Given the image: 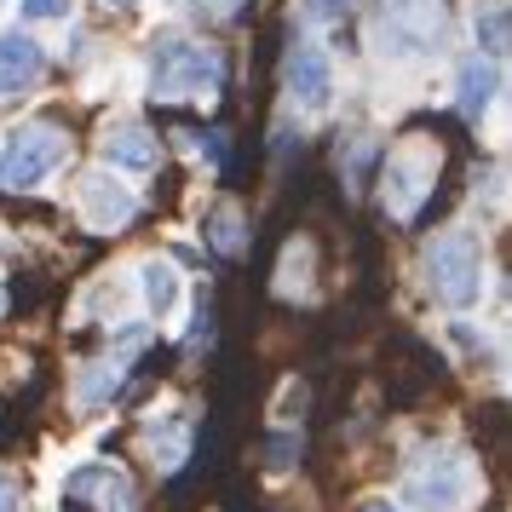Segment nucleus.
<instances>
[{
	"mask_svg": "<svg viewBox=\"0 0 512 512\" xmlns=\"http://www.w3.org/2000/svg\"><path fill=\"white\" fill-rule=\"evenodd\" d=\"M225 87V64L219 52L185 35H156L150 41V98L179 104V98H213Z\"/></svg>",
	"mask_w": 512,
	"mask_h": 512,
	"instance_id": "f257e3e1",
	"label": "nucleus"
},
{
	"mask_svg": "<svg viewBox=\"0 0 512 512\" xmlns=\"http://www.w3.org/2000/svg\"><path fill=\"white\" fill-rule=\"evenodd\" d=\"M449 41V0H374V47L386 58H432Z\"/></svg>",
	"mask_w": 512,
	"mask_h": 512,
	"instance_id": "f03ea898",
	"label": "nucleus"
},
{
	"mask_svg": "<svg viewBox=\"0 0 512 512\" xmlns=\"http://www.w3.org/2000/svg\"><path fill=\"white\" fill-rule=\"evenodd\" d=\"M420 265H426V288L438 294V305L466 311V305L484 294V248H478L472 231H438L426 242Z\"/></svg>",
	"mask_w": 512,
	"mask_h": 512,
	"instance_id": "7ed1b4c3",
	"label": "nucleus"
},
{
	"mask_svg": "<svg viewBox=\"0 0 512 512\" xmlns=\"http://www.w3.org/2000/svg\"><path fill=\"white\" fill-rule=\"evenodd\" d=\"M70 156V133L58 127L52 116H35L24 121L12 139L0 144V190H29L41 185L52 167Z\"/></svg>",
	"mask_w": 512,
	"mask_h": 512,
	"instance_id": "20e7f679",
	"label": "nucleus"
},
{
	"mask_svg": "<svg viewBox=\"0 0 512 512\" xmlns=\"http://www.w3.org/2000/svg\"><path fill=\"white\" fill-rule=\"evenodd\" d=\"M466 489V461L455 449H438V455H426V461L409 472V484H403V501L420 512H449L461 501Z\"/></svg>",
	"mask_w": 512,
	"mask_h": 512,
	"instance_id": "39448f33",
	"label": "nucleus"
},
{
	"mask_svg": "<svg viewBox=\"0 0 512 512\" xmlns=\"http://www.w3.org/2000/svg\"><path fill=\"white\" fill-rule=\"evenodd\" d=\"M282 87H288V98L300 110H328V98H334V64H328V52L317 41H294L288 58H282Z\"/></svg>",
	"mask_w": 512,
	"mask_h": 512,
	"instance_id": "423d86ee",
	"label": "nucleus"
},
{
	"mask_svg": "<svg viewBox=\"0 0 512 512\" xmlns=\"http://www.w3.org/2000/svg\"><path fill=\"white\" fill-rule=\"evenodd\" d=\"M432 179H438V162H432L420 144L392 150V167H386V208H392L397 219H415L420 202L432 196Z\"/></svg>",
	"mask_w": 512,
	"mask_h": 512,
	"instance_id": "0eeeda50",
	"label": "nucleus"
},
{
	"mask_svg": "<svg viewBox=\"0 0 512 512\" xmlns=\"http://www.w3.org/2000/svg\"><path fill=\"white\" fill-rule=\"evenodd\" d=\"M144 346H150V328H127V334H121L116 346H110V351H104V357L93 363V369H87L81 380H75V397H81L87 409L110 403V397H116V386L127 380V369L139 363V351H144Z\"/></svg>",
	"mask_w": 512,
	"mask_h": 512,
	"instance_id": "6e6552de",
	"label": "nucleus"
},
{
	"mask_svg": "<svg viewBox=\"0 0 512 512\" xmlns=\"http://www.w3.org/2000/svg\"><path fill=\"white\" fill-rule=\"evenodd\" d=\"M64 495L81 501V507H98V512H133V507H139L133 478H127L121 466H110V461H87L81 472H70Z\"/></svg>",
	"mask_w": 512,
	"mask_h": 512,
	"instance_id": "1a4fd4ad",
	"label": "nucleus"
},
{
	"mask_svg": "<svg viewBox=\"0 0 512 512\" xmlns=\"http://www.w3.org/2000/svg\"><path fill=\"white\" fill-rule=\"evenodd\" d=\"M75 202H81V219L93 225V231H121L139 202H133V190L116 185V179H104V173H87L81 185H75Z\"/></svg>",
	"mask_w": 512,
	"mask_h": 512,
	"instance_id": "9d476101",
	"label": "nucleus"
},
{
	"mask_svg": "<svg viewBox=\"0 0 512 512\" xmlns=\"http://www.w3.org/2000/svg\"><path fill=\"white\" fill-rule=\"evenodd\" d=\"M41 70H47V52L35 47L24 29L0 35V98H6V93H24V87H35V81H41Z\"/></svg>",
	"mask_w": 512,
	"mask_h": 512,
	"instance_id": "9b49d317",
	"label": "nucleus"
},
{
	"mask_svg": "<svg viewBox=\"0 0 512 512\" xmlns=\"http://www.w3.org/2000/svg\"><path fill=\"white\" fill-rule=\"evenodd\" d=\"M98 150H104L110 167H127V173L156 167V139H150V127H139V121H110L104 139H98Z\"/></svg>",
	"mask_w": 512,
	"mask_h": 512,
	"instance_id": "f8f14e48",
	"label": "nucleus"
},
{
	"mask_svg": "<svg viewBox=\"0 0 512 512\" xmlns=\"http://www.w3.org/2000/svg\"><path fill=\"white\" fill-rule=\"evenodd\" d=\"M495 93H501V70L484 64V58H472L461 70V116H484L495 104Z\"/></svg>",
	"mask_w": 512,
	"mask_h": 512,
	"instance_id": "ddd939ff",
	"label": "nucleus"
},
{
	"mask_svg": "<svg viewBox=\"0 0 512 512\" xmlns=\"http://www.w3.org/2000/svg\"><path fill=\"white\" fill-rule=\"evenodd\" d=\"M144 300H150L156 317H167V311L179 305V271L162 265V259H150V265H144Z\"/></svg>",
	"mask_w": 512,
	"mask_h": 512,
	"instance_id": "4468645a",
	"label": "nucleus"
},
{
	"mask_svg": "<svg viewBox=\"0 0 512 512\" xmlns=\"http://www.w3.org/2000/svg\"><path fill=\"white\" fill-rule=\"evenodd\" d=\"M208 242L219 248V254H242V208L236 202H219V208L208 213Z\"/></svg>",
	"mask_w": 512,
	"mask_h": 512,
	"instance_id": "2eb2a0df",
	"label": "nucleus"
},
{
	"mask_svg": "<svg viewBox=\"0 0 512 512\" xmlns=\"http://www.w3.org/2000/svg\"><path fill=\"white\" fill-rule=\"evenodd\" d=\"M478 41H484L489 58L507 52V6H489V18H478Z\"/></svg>",
	"mask_w": 512,
	"mask_h": 512,
	"instance_id": "dca6fc26",
	"label": "nucleus"
},
{
	"mask_svg": "<svg viewBox=\"0 0 512 512\" xmlns=\"http://www.w3.org/2000/svg\"><path fill=\"white\" fill-rule=\"evenodd\" d=\"M173 6H185L190 18H202V24H225L242 12V0H173Z\"/></svg>",
	"mask_w": 512,
	"mask_h": 512,
	"instance_id": "f3484780",
	"label": "nucleus"
},
{
	"mask_svg": "<svg viewBox=\"0 0 512 512\" xmlns=\"http://www.w3.org/2000/svg\"><path fill=\"white\" fill-rule=\"evenodd\" d=\"M351 0H305V12L317 18V24H334V18H346Z\"/></svg>",
	"mask_w": 512,
	"mask_h": 512,
	"instance_id": "a211bd4d",
	"label": "nucleus"
},
{
	"mask_svg": "<svg viewBox=\"0 0 512 512\" xmlns=\"http://www.w3.org/2000/svg\"><path fill=\"white\" fill-rule=\"evenodd\" d=\"M24 18H70V0H24Z\"/></svg>",
	"mask_w": 512,
	"mask_h": 512,
	"instance_id": "6ab92c4d",
	"label": "nucleus"
},
{
	"mask_svg": "<svg viewBox=\"0 0 512 512\" xmlns=\"http://www.w3.org/2000/svg\"><path fill=\"white\" fill-rule=\"evenodd\" d=\"M265 455H271V466H294V455H300V438H271V443H265Z\"/></svg>",
	"mask_w": 512,
	"mask_h": 512,
	"instance_id": "aec40b11",
	"label": "nucleus"
},
{
	"mask_svg": "<svg viewBox=\"0 0 512 512\" xmlns=\"http://www.w3.org/2000/svg\"><path fill=\"white\" fill-rule=\"evenodd\" d=\"M0 512H18V484L12 478H0Z\"/></svg>",
	"mask_w": 512,
	"mask_h": 512,
	"instance_id": "412c9836",
	"label": "nucleus"
},
{
	"mask_svg": "<svg viewBox=\"0 0 512 512\" xmlns=\"http://www.w3.org/2000/svg\"><path fill=\"white\" fill-rule=\"evenodd\" d=\"M363 512H397L392 501H363Z\"/></svg>",
	"mask_w": 512,
	"mask_h": 512,
	"instance_id": "4be33fe9",
	"label": "nucleus"
},
{
	"mask_svg": "<svg viewBox=\"0 0 512 512\" xmlns=\"http://www.w3.org/2000/svg\"><path fill=\"white\" fill-rule=\"evenodd\" d=\"M104 6H116V12H127V6H139V0H104Z\"/></svg>",
	"mask_w": 512,
	"mask_h": 512,
	"instance_id": "5701e85b",
	"label": "nucleus"
}]
</instances>
